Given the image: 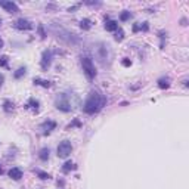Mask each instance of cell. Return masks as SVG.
Instances as JSON below:
<instances>
[{"mask_svg": "<svg viewBox=\"0 0 189 189\" xmlns=\"http://www.w3.org/2000/svg\"><path fill=\"white\" fill-rule=\"evenodd\" d=\"M105 105H107V98L99 90H92L83 105V111L89 115H93L96 112H99Z\"/></svg>", "mask_w": 189, "mask_h": 189, "instance_id": "1", "label": "cell"}, {"mask_svg": "<svg viewBox=\"0 0 189 189\" xmlns=\"http://www.w3.org/2000/svg\"><path fill=\"white\" fill-rule=\"evenodd\" d=\"M93 53H94V59L102 65V67H107L111 64L112 61V50L109 47V44L107 43H96L93 46Z\"/></svg>", "mask_w": 189, "mask_h": 189, "instance_id": "2", "label": "cell"}, {"mask_svg": "<svg viewBox=\"0 0 189 189\" xmlns=\"http://www.w3.org/2000/svg\"><path fill=\"white\" fill-rule=\"evenodd\" d=\"M78 102V98L75 94H69V93H59L55 98V107L59 111H64V112H69L75 108Z\"/></svg>", "mask_w": 189, "mask_h": 189, "instance_id": "3", "label": "cell"}, {"mask_svg": "<svg viewBox=\"0 0 189 189\" xmlns=\"http://www.w3.org/2000/svg\"><path fill=\"white\" fill-rule=\"evenodd\" d=\"M81 67H83V71H84V74H86V77L89 80H93L96 77V68H94V64L90 56H83L81 58Z\"/></svg>", "mask_w": 189, "mask_h": 189, "instance_id": "4", "label": "cell"}, {"mask_svg": "<svg viewBox=\"0 0 189 189\" xmlns=\"http://www.w3.org/2000/svg\"><path fill=\"white\" fill-rule=\"evenodd\" d=\"M71 151H72V145H71L69 140H62V142L58 145V149H56L59 158H67L68 155L71 154Z\"/></svg>", "mask_w": 189, "mask_h": 189, "instance_id": "5", "label": "cell"}, {"mask_svg": "<svg viewBox=\"0 0 189 189\" xmlns=\"http://www.w3.org/2000/svg\"><path fill=\"white\" fill-rule=\"evenodd\" d=\"M52 30H53L56 34H62L61 36V39H64V40L67 41V43H72V44H75V43H78V39L75 37V34H72V33H68V31H65L64 28L59 27V30L56 28V25H52Z\"/></svg>", "mask_w": 189, "mask_h": 189, "instance_id": "6", "label": "cell"}, {"mask_svg": "<svg viewBox=\"0 0 189 189\" xmlns=\"http://www.w3.org/2000/svg\"><path fill=\"white\" fill-rule=\"evenodd\" d=\"M52 56H53V52H52V50H44L43 55H41V68H43L44 71L50 67V64H52Z\"/></svg>", "mask_w": 189, "mask_h": 189, "instance_id": "7", "label": "cell"}, {"mask_svg": "<svg viewBox=\"0 0 189 189\" xmlns=\"http://www.w3.org/2000/svg\"><path fill=\"white\" fill-rule=\"evenodd\" d=\"M14 27L16 30H21V31H27V30H31L33 28V22L31 21H28V19H24V18H21V19H18L16 22L14 24Z\"/></svg>", "mask_w": 189, "mask_h": 189, "instance_id": "8", "label": "cell"}, {"mask_svg": "<svg viewBox=\"0 0 189 189\" xmlns=\"http://www.w3.org/2000/svg\"><path fill=\"white\" fill-rule=\"evenodd\" d=\"M40 129L43 130V133H44V135H49L52 130H55V129H56V123L52 121V120H47V121L41 123Z\"/></svg>", "mask_w": 189, "mask_h": 189, "instance_id": "9", "label": "cell"}, {"mask_svg": "<svg viewBox=\"0 0 189 189\" xmlns=\"http://www.w3.org/2000/svg\"><path fill=\"white\" fill-rule=\"evenodd\" d=\"M0 5H2V8H3L6 12H9V14H16V12L19 11L18 6H16V3H14V2H2Z\"/></svg>", "mask_w": 189, "mask_h": 189, "instance_id": "10", "label": "cell"}, {"mask_svg": "<svg viewBox=\"0 0 189 189\" xmlns=\"http://www.w3.org/2000/svg\"><path fill=\"white\" fill-rule=\"evenodd\" d=\"M105 30L107 31H117L118 30V22L114 19H105Z\"/></svg>", "mask_w": 189, "mask_h": 189, "instance_id": "11", "label": "cell"}, {"mask_svg": "<svg viewBox=\"0 0 189 189\" xmlns=\"http://www.w3.org/2000/svg\"><path fill=\"white\" fill-rule=\"evenodd\" d=\"M9 177H12L14 180H19V179L22 177V170L18 168V167L11 168V170H9Z\"/></svg>", "mask_w": 189, "mask_h": 189, "instance_id": "12", "label": "cell"}, {"mask_svg": "<svg viewBox=\"0 0 189 189\" xmlns=\"http://www.w3.org/2000/svg\"><path fill=\"white\" fill-rule=\"evenodd\" d=\"M27 108H33L34 111H39V107H40V102L37 101V99H34V98H31L30 101H28V104L25 105Z\"/></svg>", "mask_w": 189, "mask_h": 189, "instance_id": "13", "label": "cell"}, {"mask_svg": "<svg viewBox=\"0 0 189 189\" xmlns=\"http://www.w3.org/2000/svg\"><path fill=\"white\" fill-rule=\"evenodd\" d=\"M158 87L160 89H168L170 87V78H167V77H162V78H160L158 80Z\"/></svg>", "mask_w": 189, "mask_h": 189, "instance_id": "14", "label": "cell"}, {"mask_svg": "<svg viewBox=\"0 0 189 189\" xmlns=\"http://www.w3.org/2000/svg\"><path fill=\"white\" fill-rule=\"evenodd\" d=\"M49 154H50L49 148H43L40 151V154H39V158H40L41 161H47L49 160Z\"/></svg>", "mask_w": 189, "mask_h": 189, "instance_id": "15", "label": "cell"}, {"mask_svg": "<svg viewBox=\"0 0 189 189\" xmlns=\"http://www.w3.org/2000/svg\"><path fill=\"white\" fill-rule=\"evenodd\" d=\"M80 27L83 28V30H90V27H92V21H90L89 18L81 19V21H80Z\"/></svg>", "mask_w": 189, "mask_h": 189, "instance_id": "16", "label": "cell"}, {"mask_svg": "<svg viewBox=\"0 0 189 189\" xmlns=\"http://www.w3.org/2000/svg\"><path fill=\"white\" fill-rule=\"evenodd\" d=\"M25 72H27V68L25 67H21V68H18L16 71L14 72V77L18 80V78H21L22 75H25Z\"/></svg>", "mask_w": 189, "mask_h": 189, "instance_id": "17", "label": "cell"}, {"mask_svg": "<svg viewBox=\"0 0 189 189\" xmlns=\"http://www.w3.org/2000/svg\"><path fill=\"white\" fill-rule=\"evenodd\" d=\"M75 168V165H74V162L72 161H67L64 164V167H62V171L64 173H68V171H71V170H74Z\"/></svg>", "mask_w": 189, "mask_h": 189, "instance_id": "18", "label": "cell"}, {"mask_svg": "<svg viewBox=\"0 0 189 189\" xmlns=\"http://www.w3.org/2000/svg\"><path fill=\"white\" fill-rule=\"evenodd\" d=\"M34 84H39V86H43V87H50L52 83L46 80H40V78H34Z\"/></svg>", "mask_w": 189, "mask_h": 189, "instance_id": "19", "label": "cell"}, {"mask_svg": "<svg viewBox=\"0 0 189 189\" xmlns=\"http://www.w3.org/2000/svg\"><path fill=\"white\" fill-rule=\"evenodd\" d=\"M3 107H5V111H6V112H11V111L14 109V104H12L11 101H5Z\"/></svg>", "mask_w": 189, "mask_h": 189, "instance_id": "20", "label": "cell"}, {"mask_svg": "<svg viewBox=\"0 0 189 189\" xmlns=\"http://www.w3.org/2000/svg\"><path fill=\"white\" fill-rule=\"evenodd\" d=\"M130 18H132V14H130L129 11H123V14L120 15V19H121L123 22L127 21V19H130Z\"/></svg>", "mask_w": 189, "mask_h": 189, "instance_id": "21", "label": "cell"}, {"mask_svg": "<svg viewBox=\"0 0 189 189\" xmlns=\"http://www.w3.org/2000/svg\"><path fill=\"white\" fill-rule=\"evenodd\" d=\"M123 39H124V31H123L121 28H118V30H117V33H115V40L121 41Z\"/></svg>", "mask_w": 189, "mask_h": 189, "instance_id": "22", "label": "cell"}, {"mask_svg": "<svg viewBox=\"0 0 189 189\" xmlns=\"http://www.w3.org/2000/svg\"><path fill=\"white\" fill-rule=\"evenodd\" d=\"M36 173H37V175H39V177H40V179H43V180H46V179H49V177H50V175H49V173H44V171H39V170H37Z\"/></svg>", "mask_w": 189, "mask_h": 189, "instance_id": "23", "label": "cell"}, {"mask_svg": "<svg viewBox=\"0 0 189 189\" xmlns=\"http://www.w3.org/2000/svg\"><path fill=\"white\" fill-rule=\"evenodd\" d=\"M0 67H8V56H0Z\"/></svg>", "mask_w": 189, "mask_h": 189, "instance_id": "24", "label": "cell"}, {"mask_svg": "<svg viewBox=\"0 0 189 189\" xmlns=\"http://www.w3.org/2000/svg\"><path fill=\"white\" fill-rule=\"evenodd\" d=\"M39 33H40V37L41 39H44V37H46V33H44V28H43V25H39Z\"/></svg>", "mask_w": 189, "mask_h": 189, "instance_id": "25", "label": "cell"}, {"mask_svg": "<svg viewBox=\"0 0 189 189\" xmlns=\"http://www.w3.org/2000/svg\"><path fill=\"white\" fill-rule=\"evenodd\" d=\"M121 64L124 65V67H130V65H132V61H130V59H127V58H124Z\"/></svg>", "mask_w": 189, "mask_h": 189, "instance_id": "26", "label": "cell"}, {"mask_svg": "<svg viewBox=\"0 0 189 189\" xmlns=\"http://www.w3.org/2000/svg\"><path fill=\"white\" fill-rule=\"evenodd\" d=\"M139 30H143V31H148V30H149L148 22H143V25H140V27H139Z\"/></svg>", "mask_w": 189, "mask_h": 189, "instance_id": "27", "label": "cell"}, {"mask_svg": "<svg viewBox=\"0 0 189 189\" xmlns=\"http://www.w3.org/2000/svg\"><path fill=\"white\" fill-rule=\"evenodd\" d=\"M78 6H80V5H75V6H72V8H69V9H68V12H74L75 9H78Z\"/></svg>", "mask_w": 189, "mask_h": 189, "instance_id": "28", "label": "cell"}, {"mask_svg": "<svg viewBox=\"0 0 189 189\" xmlns=\"http://www.w3.org/2000/svg\"><path fill=\"white\" fill-rule=\"evenodd\" d=\"M3 81H5V75L0 72V87H2V84H3Z\"/></svg>", "mask_w": 189, "mask_h": 189, "instance_id": "29", "label": "cell"}, {"mask_svg": "<svg viewBox=\"0 0 189 189\" xmlns=\"http://www.w3.org/2000/svg\"><path fill=\"white\" fill-rule=\"evenodd\" d=\"M133 31H139V25H133Z\"/></svg>", "mask_w": 189, "mask_h": 189, "instance_id": "30", "label": "cell"}, {"mask_svg": "<svg viewBox=\"0 0 189 189\" xmlns=\"http://www.w3.org/2000/svg\"><path fill=\"white\" fill-rule=\"evenodd\" d=\"M3 47V40H2V37H0V49Z\"/></svg>", "mask_w": 189, "mask_h": 189, "instance_id": "31", "label": "cell"}, {"mask_svg": "<svg viewBox=\"0 0 189 189\" xmlns=\"http://www.w3.org/2000/svg\"><path fill=\"white\" fill-rule=\"evenodd\" d=\"M2 173H3V168H2V167H0V175H2Z\"/></svg>", "mask_w": 189, "mask_h": 189, "instance_id": "32", "label": "cell"}, {"mask_svg": "<svg viewBox=\"0 0 189 189\" xmlns=\"http://www.w3.org/2000/svg\"><path fill=\"white\" fill-rule=\"evenodd\" d=\"M0 24H2V19H0Z\"/></svg>", "mask_w": 189, "mask_h": 189, "instance_id": "33", "label": "cell"}]
</instances>
